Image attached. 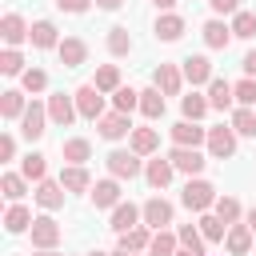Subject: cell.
I'll return each instance as SVG.
<instances>
[{
    "label": "cell",
    "instance_id": "6da1fadb",
    "mask_svg": "<svg viewBox=\"0 0 256 256\" xmlns=\"http://www.w3.org/2000/svg\"><path fill=\"white\" fill-rule=\"evenodd\" d=\"M180 204L192 208V212H208V208L216 204V188H212L208 180H188L184 192H180Z\"/></svg>",
    "mask_w": 256,
    "mask_h": 256
},
{
    "label": "cell",
    "instance_id": "7a4b0ae2",
    "mask_svg": "<svg viewBox=\"0 0 256 256\" xmlns=\"http://www.w3.org/2000/svg\"><path fill=\"white\" fill-rule=\"evenodd\" d=\"M104 164H108V172H112L116 180H136V176L144 172V164H140V156H136L132 148H128V152H124V148L108 152V160H104Z\"/></svg>",
    "mask_w": 256,
    "mask_h": 256
},
{
    "label": "cell",
    "instance_id": "3957f363",
    "mask_svg": "<svg viewBox=\"0 0 256 256\" xmlns=\"http://www.w3.org/2000/svg\"><path fill=\"white\" fill-rule=\"evenodd\" d=\"M48 120H52V116H48V104L32 100V104L24 108V116H20V132H24V140H40V136L48 132V128H44Z\"/></svg>",
    "mask_w": 256,
    "mask_h": 256
},
{
    "label": "cell",
    "instance_id": "277c9868",
    "mask_svg": "<svg viewBox=\"0 0 256 256\" xmlns=\"http://www.w3.org/2000/svg\"><path fill=\"white\" fill-rule=\"evenodd\" d=\"M72 96H76V112H80L84 120H100V116H104V92H100L96 84H84V88H76Z\"/></svg>",
    "mask_w": 256,
    "mask_h": 256
},
{
    "label": "cell",
    "instance_id": "5b68a950",
    "mask_svg": "<svg viewBox=\"0 0 256 256\" xmlns=\"http://www.w3.org/2000/svg\"><path fill=\"white\" fill-rule=\"evenodd\" d=\"M208 156L212 160H228V156H236V128L228 124H220V128H208Z\"/></svg>",
    "mask_w": 256,
    "mask_h": 256
},
{
    "label": "cell",
    "instance_id": "8992f818",
    "mask_svg": "<svg viewBox=\"0 0 256 256\" xmlns=\"http://www.w3.org/2000/svg\"><path fill=\"white\" fill-rule=\"evenodd\" d=\"M32 196H36V204H40L44 212H56V208H64L68 188H64L60 180H48V176H44V180H36V192H32Z\"/></svg>",
    "mask_w": 256,
    "mask_h": 256
},
{
    "label": "cell",
    "instance_id": "52a82bcc",
    "mask_svg": "<svg viewBox=\"0 0 256 256\" xmlns=\"http://www.w3.org/2000/svg\"><path fill=\"white\" fill-rule=\"evenodd\" d=\"M28 232H32V248H56L60 236H64V228H60L52 216H36Z\"/></svg>",
    "mask_w": 256,
    "mask_h": 256
},
{
    "label": "cell",
    "instance_id": "ba28073f",
    "mask_svg": "<svg viewBox=\"0 0 256 256\" xmlns=\"http://www.w3.org/2000/svg\"><path fill=\"white\" fill-rule=\"evenodd\" d=\"M48 116H52V124H60V128H68L80 112H76V96H64V92H52L48 96Z\"/></svg>",
    "mask_w": 256,
    "mask_h": 256
},
{
    "label": "cell",
    "instance_id": "9c48e42d",
    "mask_svg": "<svg viewBox=\"0 0 256 256\" xmlns=\"http://www.w3.org/2000/svg\"><path fill=\"white\" fill-rule=\"evenodd\" d=\"M96 132H100L104 140H124V136L132 132V120H128V112H104V116L96 120Z\"/></svg>",
    "mask_w": 256,
    "mask_h": 256
},
{
    "label": "cell",
    "instance_id": "30bf717a",
    "mask_svg": "<svg viewBox=\"0 0 256 256\" xmlns=\"http://www.w3.org/2000/svg\"><path fill=\"white\" fill-rule=\"evenodd\" d=\"M172 140L180 148H200V144H208V128H200V120H180V124H172Z\"/></svg>",
    "mask_w": 256,
    "mask_h": 256
},
{
    "label": "cell",
    "instance_id": "8fae6325",
    "mask_svg": "<svg viewBox=\"0 0 256 256\" xmlns=\"http://www.w3.org/2000/svg\"><path fill=\"white\" fill-rule=\"evenodd\" d=\"M168 160H172V168H176V172H188V176H200V172H204V164H208L196 148H180V144L168 152Z\"/></svg>",
    "mask_w": 256,
    "mask_h": 256
},
{
    "label": "cell",
    "instance_id": "7c38bea8",
    "mask_svg": "<svg viewBox=\"0 0 256 256\" xmlns=\"http://www.w3.org/2000/svg\"><path fill=\"white\" fill-rule=\"evenodd\" d=\"M140 212H144V224H148L152 232L172 224V204H168L164 196H152V200H144V208H140Z\"/></svg>",
    "mask_w": 256,
    "mask_h": 256
},
{
    "label": "cell",
    "instance_id": "4fadbf2b",
    "mask_svg": "<svg viewBox=\"0 0 256 256\" xmlns=\"http://www.w3.org/2000/svg\"><path fill=\"white\" fill-rule=\"evenodd\" d=\"M140 220H144V212H140V208H136L132 200H120V204L112 208V220H108V228H112V232L120 236V232H128V228H136Z\"/></svg>",
    "mask_w": 256,
    "mask_h": 256
},
{
    "label": "cell",
    "instance_id": "5bb4252c",
    "mask_svg": "<svg viewBox=\"0 0 256 256\" xmlns=\"http://www.w3.org/2000/svg\"><path fill=\"white\" fill-rule=\"evenodd\" d=\"M180 72H184V80L196 88V84H212V60L208 56H188V60H180Z\"/></svg>",
    "mask_w": 256,
    "mask_h": 256
},
{
    "label": "cell",
    "instance_id": "9a60e30c",
    "mask_svg": "<svg viewBox=\"0 0 256 256\" xmlns=\"http://www.w3.org/2000/svg\"><path fill=\"white\" fill-rule=\"evenodd\" d=\"M56 52H60V64H64V68H80V64L88 60V44H84L80 36H64Z\"/></svg>",
    "mask_w": 256,
    "mask_h": 256
},
{
    "label": "cell",
    "instance_id": "2e32d148",
    "mask_svg": "<svg viewBox=\"0 0 256 256\" xmlns=\"http://www.w3.org/2000/svg\"><path fill=\"white\" fill-rule=\"evenodd\" d=\"M0 36H4L8 48L24 44V40H28V24H24V16H20V12H8V16L0 20Z\"/></svg>",
    "mask_w": 256,
    "mask_h": 256
},
{
    "label": "cell",
    "instance_id": "e0dca14e",
    "mask_svg": "<svg viewBox=\"0 0 256 256\" xmlns=\"http://www.w3.org/2000/svg\"><path fill=\"white\" fill-rule=\"evenodd\" d=\"M152 80H156V88H160L164 96H180V84H184V72H180L176 64H160V68L152 72Z\"/></svg>",
    "mask_w": 256,
    "mask_h": 256
},
{
    "label": "cell",
    "instance_id": "ac0fdd59",
    "mask_svg": "<svg viewBox=\"0 0 256 256\" xmlns=\"http://www.w3.org/2000/svg\"><path fill=\"white\" fill-rule=\"evenodd\" d=\"M92 204H96V208H116V204H120V180H116V176L96 180V184H92Z\"/></svg>",
    "mask_w": 256,
    "mask_h": 256
},
{
    "label": "cell",
    "instance_id": "d6986e66",
    "mask_svg": "<svg viewBox=\"0 0 256 256\" xmlns=\"http://www.w3.org/2000/svg\"><path fill=\"white\" fill-rule=\"evenodd\" d=\"M252 240H256V232H252L248 224H228V236H224V244H228V252H232V256H248Z\"/></svg>",
    "mask_w": 256,
    "mask_h": 256
},
{
    "label": "cell",
    "instance_id": "ffe728a7",
    "mask_svg": "<svg viewBox=\"0 0 256 256\" xmlns=\"http://www.w3.org/2000/svg\"><path fill=\"white\" fill-rule=\"evenodd\" d=\"M28 40H32V48H60V32L52 20H36L28 28Z\"/></svg>",
    "mask_w": 256,
    "mask_h": 256
},
{
    "label": "cell",
    "instance_id": "44dd1931",
    "mask_svg": "<svg viewBox=\"0 0 256 256\" xmlns=\"http://www.w3.org/2000/svg\"><path fill=\"white\" fill-rule=\"evenodd\" d=\"M172 172H176V168H172V160H168V156H156V160H148V164H144V180H148L152 188H168Z\"/></svg>",
    "mask_w": 256,
    "mask_h": 256
},
{
    "label": "cell",
    "instance_id": "7402d4cb",
    "mask_svg": "<svg viewBox=\"0 0 256 256\" xmlns=\"http://www.w3.org/2000/svg\"><path fill=\"white\" fill-rule=\"evenodd\" d=\"M60 184H64L68 192H92V176H88L84 164H68V168H60Z\"/></svg>",
    "mask_w": 256,
    "mask_h": 256
},
{
    "label": "cell",
    "instance_id": "603a6c76",
    "mask_svg": "<svg viewBox=\"0 0 256 256\" xmlns=\"http://www.w3.org/2000/svg\"><path fill=\"white\" fill-rule=\"evenodd\" d=\"M156 40H164V44H172V40H180L184 36V16H176V12H164L160 20H156Z\"/></svg>",
    "mask_w": 256,
    "mask_h": 256
},
{
    "label": "cell",
    "instance_id": "cb8c5ba5",
    "mask_svg": "<svg viewBox=\"0 0 256 256\" xmlns=\"http://www.w3.org/2000/svg\"><path fill=\"white\" fill-rule=\"evenodd\" d=\"M200 36H204V44L208 48H228V40H232V24H224V20H208L204 28H200Z\"/></svg>",
    "mask_w": 256,
    "mask_h": 256
},
{
    "label": "cell",
    "instance_id": "d4e9b609",
    "mask_svg": "<svg viewBox=\"0 0 256 256\" xmlns=\"http://www.w3.org/2000/svg\"><path fill=\"white\" fill-rule=\"evenodd\" d=\"M208 104H212L216 112L232 108V104H236V92H232V84H228V80H220V76H212V84H208Z\"/></svg>",
    "mask_w": 256,
    "mask_h": 256
},
{
    "label": "cell",
    "instance_id": "484cf974",
    "mask_svg": "<svg viewBox=\"0 0 256 256\" xmlns=\"http://www.w3.org/2000/svg\"><path fill=\"white\" fill-rule=\"evenodd\" d=\"M176 252H180V236L168 232V228H156L152 244H148V256H176Z\"/></svg>",
    "mask_w": 256,
    "mask_h": 256
},
{
    "label": "cell",
    "instance_id": "4316f807",
    "mask_svg": "<svg viewBox=\"0 0 256 256\" xmlns=\"http://www.w3.org/2000/svg\"><path fill=\"white\" fill-rule=\"evenodd\" d=\"M32 220H36V216H32V212H28V208H24L20 200H16V204H12L8 212H4V228H8L12 236H20V232H28V228H32Z\"/></svg>",
    "mask_w": 256,
    "mask_h": 256
},
{
    "label": "cell",
    "instance_id": "83f0119b",
    "mask_svg": "<svg viewBox=\"0 0 256 256\" xmlns=\"http://www.w3.org/2000/svg\"><path fill=\"white\" fill-rule=\"evenodd\" d=\"M148 244H152V228L148 224H136V228L120 232V248H128V252H148Z\"/></svg>",
    "mask_w": 256,
    "mask_h": 256
},
{
    "label": "cell",
    "instance_id": "f1b7e54d",
    "mask_svg": "<svg viewBox=\"0 0 256 256\" xmlns=\"http://www.w3.org/2000/svg\"><path fill=\"white\" fill-rule=\"evenodd\" d=\"M60 156H64L68 164H84V160H92V144H88L84 136H72V140L60 144Z\"/></svg>",
    "mask_w": 256,
    "mask_h": 256
},
{
    "label": "cell",
    "instance_id": "f546056e",
    "mask_svg": "<svg viewBox=\"0 0 256 256\" xmlns=\"http://www.w3.org/2000/svg\"><path fill=\"white\" fill-rule=\"evenodd\" d=\"M196 224H200V232H204V240H208V244H220V240L228 236V224H224L216 212H200V220H196Z\"/></svg>",
    "mask_w": 256,
    "mask_h": 256
},
{
    "label": "cell",
    "instance_id": "4dcf8cb0",
    "mask_svg": "<svg viewBox=\"0 0 256 256\" xmlns=\"http://www.w3.org/2000/svg\"><path fill=\"white\" fill-rule=\"evenodd\" d=\"M24 108H28L24 92H16V88L0 92V112H4V120H20V116H24Z\"/></svg>",
    "mask_w": 256,
    "mask_h": 256
},
{
    "label": "cell",
    "instance_id": "1f68e13d",
    "mask_svg": "<svg viewBox=\"0 0 256 256\" xmlns=\"http://www.w3.org/2000/svg\"><path fill=\"white\" fill-rule=\"evenodd\" d=\"M140 112H144L148 120H160V116H164V92H160L156 84L140 92Z\"/></svg>",
    "mask_w": 256,
    "mask_h": 256
},
{
    "label": "cell",
    "instance_id": "d6a6232c",
    "mask_svg": "<svg viewBox=\"0 0 256 256\" xmlns=\"http://www.w3.org/2000/svg\"><path fill=\"white\" fill-rule=\"evenodd\" d=\"M176 236H180V248H188V252H196V256H204V232H200V224H180L176 228Z\"/></svg>",
    "mask_w": 256,
    "mask_h": 256
},
{
    "label": "cell",
    "instance_id": "836d02e7",
    "mask_svg": "<svg viewBox=\"0 0 256 256\" xmlns=\"http://www.w3.org/2000/svg\"><path fill=\"white\" fill-rule=\"evenodd\" d=\"M156 144H160L156 128H132V152H136V156H152Z\"/></svg>",
    "mask_w": 256,
    "mask_h": 256
},
{
    "label": "cell",
    "instance_id": "e575fe53",
    "mask_svg": "<svg viewBox=\"0 0 256 256\" xmlns=\"http://www.w3.org/2000/svg\"><path fill=\"white\" fill-rule=\"evenodd\" d=\"M0 192L16 204V200L28 192V176H24V172H4V176H0Z\"/></svg>",
    "mask_w": 256,
    "mask_h": 256
},
{
    "label": "cell",
    "instance_id": "d590c367",
    "mask_svg": "<svg viewBox=\"0 0 256 256\" xmlns=\"http://www.w3.org/2000/svg\"><path fill=\"white\" fill-rule=\"evenodd\" d=\"M108 52H112V56H128V52H132V32H128L124 24L108 28Z\"/></svg>",
    "mask_w": 256,
    "mask_h": 256
},
{
    "label": "cell",
    "instance_id": "8d00e7d4",
    "mask_svg": "<svg viewBox=\"0 0 256 256\" xmlns=\"http://www.w3.org/2000/svg\"><path fill=\"white\" fill-rule=\"evenodd\" d=\"M208 108H212V104H208V96H200V92H188V96L180 100V112H184V120H200Z\"/></svg>",
    "mask_w": 256,
    "mask_h": 256
},
{
    "label": "cell",
    "instance_id": "74e56055",
    "mask_svg": "<svg viewBox=\"0 0 256 256\" xmlns=\"http://www.w3.org/2000/svg\"><path fill=\"white\" fill-rule=\"evenodd\" d=\"M92 84H96L100 92H116V88H120V68H116V64H100Z\"/></svg>",
    "mask_w": 256,
    "mask_h": 256
},
{
    "label": "cell",
    "instance_id": "f35d334b",
    "mask_svg": "<svg viewBox=\"0 0 256 256\" xmlns=\"http://www.w3.org/2000/svg\"><path fill=\"white\" fill-rule=\"evenodd\" d=\"M112 108H116V112H128V116H132V108H140V92H136V88H124V84H120V88L112 92Z\"/></svg>",
    "mask_w": 256,
    "mask_h": 256
},
{
    "label": "cell",
    "instance_id": "ab89813d",
    "mask_svg": "<svg viewBox=\"0 0 256 256\" xmlns=\"http://www.w3.org/2000/svg\"><path fill=\"white\" fill-rule=\"evenodd\" d=\"M232 128H236V136H256V108H236Z\"/></svg>",
    "mask_w": 256,
    "mask_h": 256
},
{
    "label": "cell",
    "instance_id": "60d3db41",
    "mask_svg": "<svg viewBox=\"0 0 256 256\" xmlns=\"http://www.w3.org/2000/svg\"><path fill=\"white\" fill-rule=\"evenodd\" d=\"M20 172H24L28 180H44V176H48V160H44L40 152H28L24 164H20Z\"/></svg>",
    "mask_w": 256,
    "mask_h": 256
},
{
    "label": "cell",
    "instance_id": "b9f144b4",
    "mask_svg": "<svg viewBox=\"0 0 256 256\" xmlns=\"http://www.w3.org/2000/svg\"><path fill=\"white\" fill-rule=\"evenodd\" d=\"M212 208H216V216H220L224 224H236V220H240V200H236V196H216Z\"/></svg>",
    "mask_w": 256,
    "mask_h": 256
},
{
    "label": "cell",
    "instance_id": "7bdbcfd3",
    "mask_svg": "<svg viewBox=\"0 0 256 256\" xmlns=\"http://www.w3.org/2000/svg\"><path fill=\"white\" fill-rule=\"evenodd\" d=\"M232 36H240V40H248V36H256V12H236L232 16Z\"/></svg>",
    "mask_w": 256,
    "mask_h": 256
},
{
    "label": "cell",
    "instance_id": "ee69618b",
    "mask_svg": "<svg viewBox=\"0 0 256 256\" xmlns=\"http://www.w3.org/2000/svg\"><path fill=\"white\" fill-rule=\"evenodd\" d=\"M0 72H4V76H24V56H20L16 48H4V52H0Z\"/></svg>",
    "mask_w": 256,
    "mask_h": 256
},
{
    "label": "cell",
    "instance_id": "f6af8a7d",
    "mask_svg": "<svg viewBox=\"0 0 256 256\" xmlns=\"http://www.w3.org/2000/svg\"><path fill=\"white\" fill-rule=\"evenodd\" d=\"M20 84H24V92H44L48 88V72L44 68H24V76H20Z\"/></svg>",
    "mask_w": 256,
    "mask_h": 256
},
{
    "label": "cell",
    "instance_id": "bcb514c9",
    "mask_svg": "<svg viewBox=\"0 0 256 256\" xmlns=\"http://www.w3.org/2000/svg\"><path fill=\"white\" fill-rule=\"evenodd\" d=\"M232 92H236V104L240 108H256V80L252 76H244L240 84H232Z\"/></svg>",
    "mask_w": 256,
    "mask_h": 256
},
{
    "label": "cell",
    "instance_id": "7dc6e473",
    "mask_svg": "<svg viewBox=\"0 0 256 256\" xmlns=\"http://www.w3.org/2000/svg\"><path fill=\"white\" fill-rule=\"evenodd\" d=\"M208 4H212L216 16H236L240 12V0H208Z\"/></svg>",
    "mask_w": 256,
    "mask_h": 256
},
{
    "label": "cell",
    "instance_id": "c3c4849f",
    "mask_svg": "<svg viewBox=\"0 0 256 256\" xmlns=\"http://www.w3.org/2000/svg\"><path fill=\"white\" fill-rule=\"evenodd\" d=\"M56 8H60V12H88L92 0H56Z\"/></svg>",
    "mask_w": 256,
    "mask_h": 256
},
{
    "label": "cell",
    "instance_id": "681fc988",
    "mask_svg": "<svg viewBox=\"0 0 256 256\" xmlns=\"http://www.w3.org/2000/svg\"><path fill=\"white\" fill-rule=\"evenodd\" d=\"M16 156V140H12V132H4L0 136V160H12Z\"/></svg>",
    "mask_w": 256,
    "mask_h": 256
},
{
    "label": "cell",
    "instance_id": "f907efd6",
    "mask_svg": "<svg viewBox=\"0 0 256 256\" xmlns=\"http://www.w3.org/2000/svg\"><path fill=\"white\" fill-rule=\"evenodd\" d=\"M244 72L256 80V52H248V56H244Z\"/></svg>",
    "mask_w": 256,
    "mask_h": 256
},
{
    "label": "cell",
    "instance_id": "816d5d0a",
    "mask_svg": "<svg viewBox=\"0 0 256 256\" xmlns=\"http://www.w3.org/2000/svg\"><path fill=\"white\" fill-rule=\"evenodd\" d=\"M92 4H96V8H104V12H116L124 0H92Z\"/></svg>",
    "mask_w": 256,
    "mask_h": 256
},
{
    "label": "cell",
    "instance_id": "f5cc1de1",
    "mask_svg": "<svg viewBox=\"0 0 256 256\" xmlns=\"http://www.w3.org/2000/svg\"><path fill=\"white\" fill-rule=\"evenodd\" d=\"M152 4H156L160 12H172V4H176V0H152Z\"/></svg>",
    "mask_w": 256,
    "mask_h": 256
},
{
    "label": "cell",
    "instance_id": "db71d44e",
    "mask_svg": "<svg viewBox=\"0 0 256 256\" xmlns=\"http://www.w3.org/2000/svg\"><path fill=\"white\" fill-rule=\"evenodd\" d=\"M36 256H60L56 248H36Z\"/></svg>",
    "mask_w": 256,
    "mask_h": 256
},
{
    "label": "cell",
    "instance_id": "11a10c76",
    "mask_svg": "<svg viewBox=\"0 0 256 256\" xmlns=\"http://www.w3.org/2000/svg\"><path fill=\"white\" fill-rule=\"evenodd\" d=\"M112 256H140V252H128V248H116Z\"/></svg>",
    "mask_w": 256,
    "mask_h": 256
},
{
    "label": "cell",
    "instance_id": "9f6ffc18",
    "mask_svg": "<svg viewBox=\"0 0 256 256\" xmlns=\"http://www.w3.org/2000/svg\"><path fill=\"white\" fill-rule=\"evenodd\" d=\"M248 228H252V232H256V208H252V212H248Z\"/></svg>",
    "mask_w": 256,
    "mask_h": 256
},
{
    "label": "cell",
    "instance_id": "6f0895ef",
    "mask_svg": "<svg viewBox=\"0 0 256 256\" xmlns=\"http://www.w3.org/2000/svg\"><path fill=\"white\" fill-rule=\"evenodd\" d=\"M176 256H196V252H188V248H180V252H176Z\"/></svg>",
    "mask_w": 256,
    "mask_h": 256
},
{
    "label": "cell",
    "instance_id": "680465c9",
    "mask_svg": "<svg viewBox=\"0 0 256 256\" xmlns=\"http://www.w3.org/2000/svg\"><path fill=\"white\" fill-rule=\"evenodd\" d=\"M88 256H112V252H88Z\"/></svg>",
    "mask_w": 256,
    "mask_h": 256
}]
</instances>
